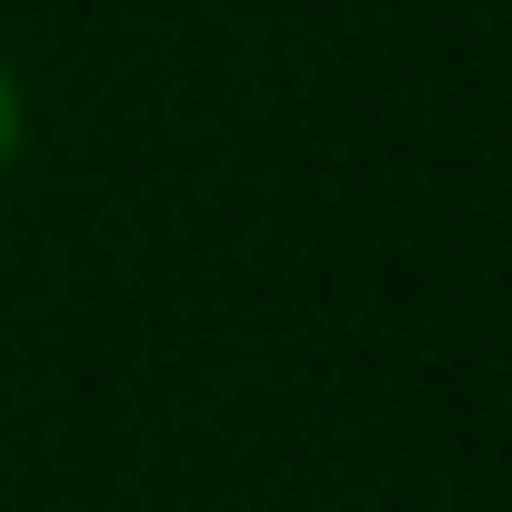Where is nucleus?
Wrapping results in <instances>:
<instances>
[{"mask_svg": "<svg viewBox=\"0 0 512 512\" xmlns=\"http://www.w3.org/2000/svg\"><path fill=\"white\" fill-rule=\"evenodd\" d=\"M21 161H31V81H21L11 51H0V191H11Z\"/></svg>", "mask_w": 512, "mask_h": 512, "instance_id": "obj_1", "label": "nucleus"}]
</instances>
